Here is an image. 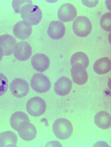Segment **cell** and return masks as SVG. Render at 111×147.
Returning <instances> with one entry per match:
<instances>
[{"mask_svg":"<svg viewBox=\"0 0 111 147\" xmlns=\"http://www.w3.org/2000/svg\"><path fill=\"white\" fill-rule=\"evenodd\" d=\"M9 82L7 78L0 73V96L3 95L8 89Z\"/></svg>","mask_w":111,"mask_h":147,"instance_id":"7402d4cb","label":"cell"},{"mask_svg":"<svg viewBox=\"0 0 111 147\" xmlns=\"http://www.w3.org/2000/svg\"><path fill=\"white\" fill-rule=\"evenodd\" d=\"M72 66L71 74L73 81L80 86L86 84L88 79L86 69L79 63H76Z\"/></svg>","mask_w":111,"mask_h":147,"instance_id":"ba28073f","label":"cell"},{"mask_svg":"<svg viewBox=\"0 0 111 147\" xmlns=\"http://www.w3.org/2000/svg\"><path fill=\"white\" fill-rule=\"evenodd\" d=\"M10 89L12 95L16 98H21L27 96L29 91V85L24 79H14L10 84Z\"/></svg>","mask_w":111,"mask_h":147,"instance_id":"8992f818","label":"cell"},{"mask_svg":"<svg viewBox=\"0 0 111 147\" xmlns=\"http://www.w3.org/2000/svg\"><path fill=\"white\" fill-rule=\"evenodd\" d=\"M70 62L72 66L76 63H79L82 65L86 69L89 64L88 57L85 53L81 52H77L73 54Z\"/></svg>","mask_w":111,"mask_h":147,"instance_id":"ffe728a7","label":"cell"},{"mask_svg":"<svg viewBox=\"0 0 111 147\" xmlns=\"http://www.w3.org/2000/svg\"><path fill=\"white\" fill-rule=\"evenodd\" d=\"M21 18L33 26L37 25L41 21L42 12L39 7L32 4L26 5L20 11Z\"/></svg>","mask_w":111,"mask_h":147,"instance_id":"7a4b0ae2","label":"cell"},{"mask_svg":"<svg viewBox=\"0 0 111 147\" xmlns=\"http://www.w3.org/2000/svg\"><path fill=\"white\" fill-rule=\"evenodd\" d=\"M72 87L71 80L66 76H62L56 82L54 90L58 95L65 96L68 95L71 92Z\"/></svg>","mask_w":111,"mask_h":147,"instance_id":"4fadbf2b","label":"cell"},{"mask_svg":"<svg viewBox=\"0 0 111 147\" xmlns=\"http://www.w3.org/2000/svg\"><path fill=\"white\" fill-rule=\"evenodd\" d=\"M17 137L13 132L6 131L0 134V147H17Z\"/></svg>","mask_w":111,"mask_h":147,"instance_id":"ac0fdd59","label":"cell"},{"mask_svg":"<svg viewBox=\"0 0 111 147\" xmlns=\"http://www.w3.org/2000/svg\"><path fill=\"white\" fill-rule=\"evenodd\" d=\"M31 86L35 92L40 93L47 92L50 90L51 84L47 76L40 73H35L32 76Z\"/></svg>","mask_w":111,"mask_h":147,"instance_id":"277c9868","label":"cell"},{"mask_svg":"<svg viewBox=\"0 0 111 147\" xmlns=\"http://www.w3.org/2000/svg\"><path fill=\"white\" fill-rule=\"evenodd\" d=\"M17 44L15 38L11 35L4 34L0 36V48L5 56L13 54Z\"/></svg>","mask_w":111,"mask_h":147,"instance_id":"7c38bea8","label":"cell"},{"mask_svg":"<svg viewBox=\"0 0 111 147\" xmlns=\"http://www.w3.org/2000/svg\"><path fill=\"white\" fill-rule=\"evenodd\" d=\"M46 108L45 101L39 96H35L29 99L26 105L28 113L35 117L42 115L45 113Z\"/></svg>","mask_w":111,"mask_h":147,"instance_id":"5b68a950","label":"cell"},{"mask_svg":"<svg viewBox=\"0 0 111 147\" xmlns=\"http://www.w3.org/2000/svg\"><path fill=\"white\" fill-rule=\"evenodd\" d=\"M31 63L33 68L36 71L43 72L49 69L50 61L47 56L42 53H37L32 57Z\"/></svg>","mask_w":111,"mask_h":147,"instance_id":"8fae6325","label":"cell"},{"mask_svg":"<svg viewBox=\"0 0 111 147\" xmlns=\"http://www.w3.org/2000/svg\"><path fill=\"white\" fill-rule=\"evenodd\" d=\"M94 122L96 125L99 128L107 130L111 127L110 115L106 111H99L95 116Z\"/></svg>","mask_w":111,"mask_h":147,"instance_id":"e0dca14e","label":"cell"},{"mask_svg":"<svg viewBox=\"0 0 111 147\" xmlns=\"http://www.w3.org/2000/svg\"><path fill=\"white\" fill-rule=\"evenodd\" d=\"M31 1H13L12 2V7L15 12L20 14V11L23 6L26 5L32 4Z\"/></svg>","mask_w":111,"mask_h":147,"instance_id":"603a6c76","label":"cell"},{"mask_svg":"<svg viewBox=\"0 0 111 147\" xmlns=\"http://www.w3.org/2000/svg\"><path fill=\"white\" fill-rule=\"evenodd\" d=\"M30 122L27 115L23 111H18L11 117L10 125L15 130L18 131L21 126L26 123Z\"/></svg>","mask_w":111,"mask_h":147,"instance_id":"2e32d148","label":"cell"},{"mask_svg":"<svg viewBox=\"0 0 111 147\" xmlns=\"http://www.w3.org/2000/svg\"><path fill=\"white\" fill-rule=\"evenodd\" d=\"M17 131L19 137L26 141L33 140L37 134L36 127L30 122L25 123Z\"/></svg>","mask_w":111,"mask_h":147,"instance_id":"9a60e30c","label":"cell"},{"mask_svg":"<svg viewBox=\"0 0 111 147\" xmlns=\"http://www.w3.org/2000/svg\"><path fill=\"white\" fill-rule=\"evenodd\" d=\"M32 53L31 47L27 42L21 41L17 44L14 51V55L16 59L24 61L29 59Z\"/></svg>","mask_w":111,"mask_h":147,"instance_id":"9c48e42d","label":"cell"},{"mask_svg":"<svg viewBox=\"0 0 111 147\" xmlns=\"http://www.w3.org/2000/svg\"><path fill=\"white\" fill-rule=\"evenodd\" d=\"M101 27L105 31H111V13L108 12L102 16L100 20Z\"/></svg>","mask_w":111,"mask_h":147,"instance_id":"44dd1931","label":"cell"},{"mask_svg":"<svg viewBox=\"0 0 111 147\" xmlns=\"http://www.w3.org/2000/svg\"><path fill=\"white\" fill-rule=\"evenodd\" d=\"M72 28L76 36L80 37H86L91 33L92 29V23L87 17L79 16L73 23Z\"/></svg>","mask_w":111,"mask_h":147,"instance_id":"3957f363","label":"cell"},{"mask_svg":"<svg viewBox=\"0 0 111 147\" xmlns=\"http://www.w3.org/2000/svg\"><path fill=\"white\" fill-rule=\"evenodd\" d=\"M94 71L99 75L106 74L111 69V61L108 58L104 57L96 61L93 66Z\"/></svg>","mask_w":111,"mask_h":147,"instance_id":"d6986e66","label":"cell"},{"mask_svg":"<svg viewBox=\"0 0 111 147\" xmlns=\"http://www.w3.org/2000/svg\"><path fill=\"white\" fill-rule=\"evenodd\" d=\"M4 55L2 49L0 48V61H1Z\"/></svg>","mask_w":111,"mask_h":147,"instance_id":"d4e9b609","label":"cell"},{"mask_svg":"<svg viewBox=\"0 0 111 147\" xmlns=\"http://www.w3.org/2000/svg\"><path fill=\"white\" fill-rule=\"evenodd\" d=\"M31 25L25 20L19 22L15 25L13 28V33L17 39L24 40L28 39L32 33Z\"/></svg>","mask_w":111,"mask_h":147,"instance_id":"30bf717a","label":"cell"},{"mask_svg":"<svg viewBox=\"0 0 111 147\" xmlns=\"http://www.w3.org/2000/svg\"><path fill=\"white\" fill-rule=\"evenodd\" d=\"M58 19L63 22L73 21L77 16V11L74 5L70 3L63 4L59 8L58 13Z\"/></svg>","mask_w":111,"mask_h":147,"instance_id":"52a82bcc","label":"cell"},{"mask_svg":"<svg viewBox=\"0 0 111 147\" xmlns=\"http://www.w3.org/2000/svg\"><path fill=\"white\" fill-rule=\"evenodd\" d=\"M83 3L86 6L92 7L96 6L98 4L99 1H82Z\"/></svg>","mask_w":111,"mask_h":147,"instance_id":"cb8c5ba5","label":"cell"},{"mask_svg":"<svg viewBox=\"0 0 111 147\" xmlns=\"http://www.w3.org/2000/svg\"><path fill=\"white\" fill-rule=\"evenodd\" d=\"M52 129L55 136L60 140L69 139L72 136L74 130L71 122L65 118H60L56 120Z\"/></svg>","mask_w":111,"mask_h":147,"instance_id":"6da1fadb","label":"cell"},{"mask_svg":"<svg viewBox=\"0 0 111 147\" xmlns=\"http://www.w3.org/2000/svg\"><path fill=\"white\" fill-rule=\"evenodd\" d=\"M66 31L65 26L63 23L58 21H53L49 24L47 33L51 39L58 40L64 37Z\"/></svg>","mask_w":111,"mask_h":147,"instance_id":"5bb4252c","label":"cell"}]
</instances>
